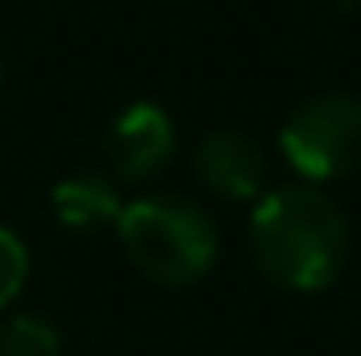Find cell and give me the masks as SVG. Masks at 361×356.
<instances>
[{"label":"cell","instance_id":"obj_2","mask_svg":"<svg viewBox=\"0 0 361 356\" xmlns=\"http://www.w3.org/2000/svg\"><path fill=\"white\" fill-rule=\"evenodd\" d=\"M119 242L128 251L133 269L151 284L183 288L197 284L220 256V229L192 201L178 196H142L128 201L119 215Z\"/></svg>","mask_w":361,"mask_h":356},{"label":"cell","instance_id":"obj_7","mask_svg":"<svg viewBox=\"0 0 361 356\" xmlns=\"http://www.w3.org/2000/svg\"><path fill=\"white\" fill-rule=\"evenodd\" d=\"M0 356H60V329L42 315H14L0 329Z\"/></svg>","mask_w":361,"mask_h":356},{"label":"cell","instance_id":"obj_9","mask_svg":"<svg viewBox=\"0 0 361 356\" xmlns=\"http://www.w3.org/2000/svg\"><path fill=\"white\" fill-rule=\"evenodd\" d=\"M329 5H334V9H343V14H357V9H361V0H329Z\"/></svg>","mask_w":361,"mask_h":356},{"label":"cell","instance_id":"obj_8","mask_svg":"<svg viewBox=\"0 0 361 356\" xmlns=\"http://www.w3.org/2000/svg\"><path fill=\"white\" fill-rule=\"evenodd\" d=\"M27 284V247L14 229H0V311L23 293Z\"/></svg>","mask_w":361,"mask_h":356},{"label":"cell","instance_id":"obj_10","mask_svg":"<svg viewBox=\"0 0 361 356\" xmlns=\"http://www.w3.org/2000/svg\"><path fill=\"white\" fill-rule=\"evenodd\" d=\"M0 91H5V60H0Z\"/></svg>","mask_w":361,"mask_h":356},{"label":"cell","instance_id":"obj_5","mask_svg":"<svg viewBox=\"0 0 361 356\" xmlns=\"http://www.w3.org/2000/svg\"><path fill=\"white\" fill-rule=\"evenodd\" d=\"M197 174L211 192L229 196V201H252L270 178V160L256 137L238 133V128H215L197 146Z\"/></svg>","mask_w":361,"mask_h":356},{"label":"cell","instance_id":"obj_3","mask_svg":"<svg viewBox=\"0 0 361 356\" xmlns=\"http://www.w3.org/2000/svg\"><path fill=\"white\" fill-rule=\"evenodd\" d=\"M279 151L311 183L348 178L361 170V96L320 91L302 101L279 128Z\"/></svg>","mask_w":361,"mask_h":356},{"label":"cell","instance_id":"obj_6","mask_svg":"<svg viewBox=\"0 0 361 356\" xmlns=\"http://www.w3.org/2000/svg\"><path fill=\"white\" fill-rule=\"evenodd\" d=\"M51 210L64 229H78V233H92L101 224H119L123 215V201L115 192V183L101 174H78V178H60L51 192Z\"/></svg>","mask_w":361,"mask_h":356},{"label":"cell","instance_id":"obj_4","mask_svg":"<svg viewBox=\"0 0 361 356\" xmlns=\"http://www.w3.org/2000/svg\"><path fill=\"white\" fill-rule=\"evenodd\" d=\"M110 160H115L119 178L142 183V178L160 174L174 155V119L151 101H133L128 110H119V119L110 124Z\"/></svg>","mask_w":361,"mask_h":356},{"label":"cell","instance_id":"obj_1","mask_svg":"<svg viewBox=\"0 0 361 356\" xmlns=\"http://www.w3.org/2000/svg\"><path fill=\"white\" fill-rule=\"evenodd\" d=\"M252 256L270 284L320 293L348 265V220L316 187H274L252 210Z\"/></svg>","mask_w":361,"mask_h":356}]
</instances>
